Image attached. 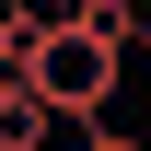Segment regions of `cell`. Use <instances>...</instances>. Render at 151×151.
I'll list each match as a JSON object with an SVG mask.
<instances>
[{"label": "cell", "instance_id": "cell-3", "mask_svg": "<svg viewBox=\"0 0 151 151\" xmlns=\"http://www.w3.org/2000/svg\"><path fill=\"white\" fill-rule=\"evenodd\" d=\"M35 35H47V0H0V81L35 70Z\"/></svg>", "mask_w": 151, "mask_h": 151}, {"label": "cell", "instance_id": "cell-1", "mask_svg": "<svg viewBox=\"0 0 151 151\" xmlns=\"http://www.w3.org/2000/svg\"><path fill=\"white\" fill-rule=\"evenodd\" d=\"M128 47H139V35H116V23H93V12L70 0V12H47V35H35V93L81 128V116H105V105H116Z\"/></svg>", "mask_w": 151, "mask_h": 151}, {"label": "cell", "instance_id": "cell-5", "mask_svg": "<svg viewBox=\"0 0 151 151\" xmlns=\"http://www.w3.org/2000/svg\"><path fill=\"white\" fill-rule=\"evenodd\" d=\"M139 58H151V35H139Z\"/></svg>", "mask_w": 151, "mask_h": 151}, {"label": "cell", "instance_id": "cell-4", "mask_svg": "<svg viewBox=\"0 0 151 151\" xmlns=\"http://www.w3.org/2000/svg\"><path fill=\"white\" fill-rule=\"evenodd\" d=\"M81 151H151L139 128H116V116H81Z\"/></svg>", "mask_w": 151, "mask_h": 151}, {"label": "cell", "instance_id": "cell-2", "mask_svg": "<svg viewBox=\"0 0 151 151\" xmlns=\"http://www.w3.org/2000/svg\"><path fill=\"white\" fill-rule=\"evenodd\" d=\"M58 128H70V116L35 93V70H23V81H0V151H47Z\"/></svg>", "mask_w": 151, "mask_h": 151}]
</instances>
